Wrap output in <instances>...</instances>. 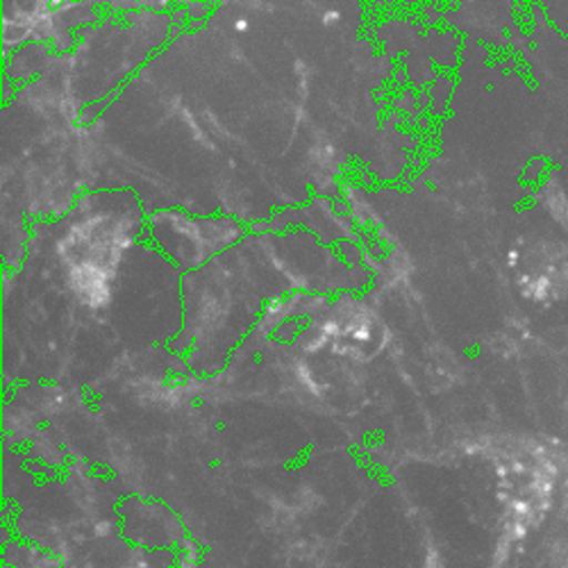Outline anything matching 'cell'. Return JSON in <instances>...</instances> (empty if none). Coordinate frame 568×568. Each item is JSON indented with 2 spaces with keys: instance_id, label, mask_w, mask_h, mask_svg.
I'll return each instance as SVG.
<instances>
[{
  "instance_id": "6da1fadb",
  "label": "cell",
  "mask_w": 568,
  "mask_h": 568,
  "mask_svg": "<svg viewBox=\"0 0 568 568\" xmlns=\"http://www.w3.org/2000/svg\"><path fill=\"white\" fill-rule=\"evenodd\" d=\"M246 240V227L230 216H199L158 210L146 219V242L182 271H199Z\"/></svg>"
},
{
  "instance_id": "7a4b0ae2",
  "label": "cell",
  "mask_w": 568,
  "mask_h": 568,
  "mask_svg": "<svg viewBox=\"0 0 568 568\" xmlns=\"http://www.w3.org/2000/svg\"><path fill=\"white\" fill-rule=\"evenodd\" d=\"M518 282L528 298H564L568 294V246H539L537 260L520 264Z\"/></svg>"
}]
</instances>
